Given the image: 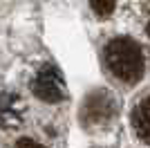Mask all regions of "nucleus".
<instances>
[{
  "mask_svg": "<svg viewBox=\"0 0 150 148\" xmlns=\"http://www.w3.org/2000/svg\"><path fill=\"white\" fill-rule=\"evenodd\" d=\"M146 31H148V36H150V20H148V25H146Z\"/></svg>",
  "mask_w": 150,
  "mask_h": 148,
  "instance_id": "obj_8",
  "label": "nucleus"
},
{
  "mask_svg": "<svg viewBox=\"0 0 150 148\" xmlns=\"http://www.w3.org/2000/svg\"><path fill=\"white\" fill-rule=\"evenodd\" d=\"M119 115V101L108 90H94L81 103V123L90 130L105 128Z\"/></svg>",
  "mask_w": 150,
  "mask_h": 148,
  "instance_id": "obj_2",
  "label": "nucleus"
},
{
  "mask_svg": "<svg viewBox=\"0 0 150 148\" xmlns=\"http://www.w3.org/2000/svg\"><path fill=\"white\" fill-rule=\"evenodd\" d=\"M90 7L96 16H110L117 7V0H90Z\"/></svg>",
  "mask_w": 150,
  "mask_h": 148,
  "instance_id": "obj_6",
  "label": "nucleus"
},
{
  "mask_svg": "<svg viewBox=\"0 0 150 148\" xmlns=\"http://www.w3.org/2000/svg\"><path fill=\"white\" fill-rule=\"evenodd\" d=\"M130 123L137 137L150 146V92L141 94L130 110Z\"/></svg>",
  "mask_w": 150,
  "mask_h": 148,
  "instance_id": "obj_5",
  "label": "nucleus"
},
{
  "mask_svg": "<svg viewBox=\"0 0 150 148\" xmlns=\"http://www.w3.org/2000/svg\"><path fill=\"white\" fill-rule=\"evenodd\" d=\"M16 148H45L40 146V144H36L34 139H20L18 144H16Z\"/></svg>",
  "mask_w": 150,
  "mask_h": 148,
  "instance_id": "obj_7",
  "label": "nucleus"
},
{
  "mask_svg": "<svg viewBox=\"0 0 150 148\" xmlns=\"http://www.w3.org/2000/svg\"><path fill=\"white\" fill-rule=\"evenodd\" d=\"M103 68L117 83L130 88L141 81L146 72V58L137 41L128 36H117L103 47Z\"/></svg>",
  "mask_w": 150,
  "mask_h": 148,
  "instance_id": "obj_1",
  "label": "nucleus"
},
{
  "mask_svg": "<svg viewBox=\"0 0 150 148\" xmlns=\"http://www.w3.org/2000/svg\"><path fill=\"white\" fill-rule=\"evenodd\" d=\"M29 92L36 99L45 101V103H61L63 99L67 97L63 76L50 61H43L40 65L31 70L29 74Z\"/></svg>",
  "mask_w": 150,
  "mask_h": 148,
  "instance_id": "obj_3",
  "label": "nucleus"
},
{
  "mask_svg": "<svg viewBox=\"0 0 150 148\" xmlns=\"http://www.w3.org/2000/svg\"><path fill=\"white\" fill-rule=\"evenodd\" d=\"M27 119V103L18 92L0 90V128L11 130L23 126Z\"/></svg>",
  "mask_w": 150,
  "mask_h": 148,
  "instance_id": "obj_4",
  "label": "nucleus"
}]
</instances>
